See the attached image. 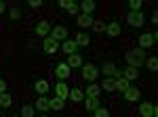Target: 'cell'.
<instances>
[{"instance_id":"4fadbf2b","label":"cell","mask_w":158,"mask_h":117,"mask_svg":"<svg viewBox=\"0 0 158 117\" xmlns=\"http://www.w3.org/2000/svg\"><path fill=\"white\" fill-rule=\"evenodd\" d=\"M38 109V111H42V113H47L51 109V98H47V96H38L36 98V105H34Z\"/></svg>"},{"instance_id":"52a82bcc","label":"cell","mask_w":158,"mask_h":117,"mask_svg":"<svg viewBox=\"0 0 158 117\" xmlns=\"http://www.w3.org/2000/svg\"><path fill=\"white\" fill-rule=\"evenodd\" d=\"M139 113L143 117H156L158 109H156V105H152V103H143V105L139 107Z\"/></svg>"},{"instance_id":"7c38bea8","label":"cell","mask_w":158,"mask_h":117,"mask_svg":"<svg viewBox=\"0 0 158 117\" xmlns=\"http://www.w3.org/2000/svg\"><path fill=\"white\" fill-rule=\"evenodd\" d=\"M106 34H108L110 38H118V36H120V23H118V21L108 23L106 25Z\"/></svg>"},{"instance_id":"f35d334b","label":"cell","mask_w":158,"mask_h":117,"mask_svg":"<svg viewBox=\"0 0 158 117\" xmlns=\"http://www.w3.org/2000/svg\"><path fill=\"white\" fill-rule=\"evenodd\" d=\"M152 23H158V13L154 11V15H152Z\"/></svg>"},{"instance_id":"f546056e","label":"cell","mask_w":158,"mask_h":117,"mask_svg":"<svg viewBox=\"0 0 158 117\" xmlns=\"http://www.w3.org/2000/svg\"><path fill=\"white\" fill-rule=\"evenodd\" d=\"M21 117H34V107L32 105H23L21 107Z\"/></svg>"},{"instance_id":"8fae6325","label":"cell","mask_w":158,"mask_h":117,"mask_svg":"<svg viewBox=\"0 0 158 117\" xmlns=\"http://www.w3.org/2000/svg\"><path fill=\"white\" fill-rule=\"evenodd\" d=\"M70 73H72V69H70L65 63H59V65L55 67V75H57L59 80H65V77H70Z\"/></svg>"},{"instance_id":"4316f807","label":"cell","mask_w":158,"mask_h":117,"mask_svg":"<svg viewBox=\"0 0 158 117\" xmlns=\"http://www.w3.org/2000/svg\"><path fill=\"white\" fill-rule=\"evenodd\" d=\"M11 105H13V98H11V94L2 92V94H0V107L4 109V107H11Z\"/></svg>"},{"instance_id":"9c48e42d","label":"cell","mask_w":158,"mask_h":117,"mask_svg":"<svg viewBox=\"0 0 158 117\" xmlns=\"http://www.w3.org/2000/svg\"><path fill=\"white\" fill-rule=\"evenodd\" d=\"M146 21V17H143V13H129V25H135V27H141Z\"/></svg>"},{"instance_id":"9a60e30c","label":"cell","mask_w":158,"mask_h":117,"mask_svg":"<svg viewBox=\"0 0 158 117\" xmlns=\"http://www.w3.org/2000/svg\"><path fill=\"white\" fill-rule=\"evenodd\" d=\"M49 34H51V23L47 19H42V21L36 25V36H44V38H47Z\"/></svg>"},{"instance_id":"60d3db41","label":"cell","mask_w":158,"mask_h":117,"mask_svg":"<svg viewBox=\"0 0 158 117\" xmlns=\"http://www.w3.org/2000/svg\"><path fill=\"white\" fill-rule=\"evenodd\" d=\"M0 113H2V107H0Z\"/></svg>"},{"instance_id":"8992f818","label":"cell","mask_w":158,"mask_h":117,"mask_svg":"<svg viewBox=\"0 0 158 117\" xmlns=\"http://www.w3.org/2000/svg\"><path fill=\"white\" fill-rule=\"evenodd\" d=\"M49 36L53 40H57V42H65V40H68V29H65L63 25H57V27H53V32H51Z\"/></svg>"},{"instance_id":"e0dca14e","label":"cell","mask_w":158,"mask_h":117,"mask_svg":"<svg viewBox=\"0 0 158 117\" xmlns=\"http://www.w3.org/2000/svg\"><path fill=\"white\" fill-rule=\"evenodd\" d=\"M49 88H51V86H49V82H47V80H38V82L34 84V90H36L40 96H44V94L49 92Z\"/></svg>"},{"instance_id":"44dd1931","label":"cell","mask_w":158,"mask_h":117,"mask_svg":"<svg viewBox=\"0 0 158 117\" xmlns=\"http://www.w3.org/2000/svg\"><path fill=\"white\" fill-rule=\"evenodd\" d=\"M122 77H124V80H129V82H133V80L139 77V71L135 69V67H127V69L122 71Z\"/></svg>"},{"instance_id":"74e56055","label":"cell","mask_w":158,"mask_h":117,"mask_svg":"<svg viewBox=\"0 0 158 117\" xmlns=\"http://www.w3.org/2000/svg\"><path fill=\"white\" fill-rule=\"evenodd\" d=\"M6 11V4H4V2H2V0H0V15H2V13Z\"/></svg>"},{"instance_id":"ba28073f","label":"cell","mask_w":158,"mask_h":117,"mask_svg":"<svg viewBox=\"0 0 158 117\" xmlns=\"http://www.w3.org/2000/svg\"><path fill=\"white\" fill-rule=\"evenodd\" d=\"M124 98L129 100V103H135V100H139V96H141V92H139V88H135V86H129L127 90H124Z\"/></svg>"},{"instance_id":"d6986e66","label":"cell","mask_w":158,"mask_h":117,"mask_svg":"<svg viewBox=\"0 0 158 117\" xmlns=\"http://www.w3.org/2000/svg\"><path fill=\"white\" fill-rule=\"evenodd\" d=\"M72 40L76 42V46H89V44H91V38L86 34H74Z\"/></svg>"},{"instance_id":"f1b7e54d","label":"cell","mask_w":158,"mask_h":117,"mask_svg":"<svg viewBox=\"0 0 158 117\" xmlns=\"http://www.w3.org/2000/svg\"><path fill=\"white\" fill-rule=\"evenodd\" d=\"M146 65H148V69H150V71H158V58L156 57L146 58Z\"/></svg>"},{"instance_id":"7a4b0ae2","label":"cell","mask_w":158,"mask_h":117,"mask_svg":"<svg viewBox=\"0 0 158 117\" xmlns=\"http://www.w3.org/2000/svg\"><path fill=\"white\" fill-rule=\"evenodd\" d=\"M101 73L106 75V77H114V80H118V77H122V71L116 67V63H112V61H108V63H103L101 65Z\"/></svg>"},{"instance_id":"3957f363","label":"cell","mask_w":158,"mask_h":117,"mask_svg":"<svg viewBox=\"0 0 158 117\" xmlns=\"http://www.w3.org/2000/svg\"><path fill=\"white\" fill-rule=\"evenodd\" d=\"M99 75V69L93 65V63H86V65H82V80H86V82H95Z\"/></svg>"},{"instance_id":"ac0fdd59","label":"cell","mask_w":158,"mask_h":117,"mask_svg":"<svg viewBox=\"0 0 158 117\" xmlns=\"http://www.w3.org/2000/svg\"><path fill=\"white\" fill-rule=\"evenodd\" d=\"M78 6H80L82 15H91V13L95 11V2H93V0H82V2H80Z\"/></svg>"},{"instance_id":"d590c367","label":"cell","mask_w":158,"mask_h":117,"mask_svg":"<svg viewBox=\"0 0 158 117\" xmlns=\"http://www.w3.org/2000/svg\"><path fill=\"white\" fill-rule=\"evenodd\" d=\"M27 4H30V6H32V9H38V6H40V4H42V0H30V2H27Z\"/></svg>"},{"instance_id":"e575fe53","label":"cell","mask_w":158,"mask_h":117,"mask_svg":"<svg viewBox=\"0 0 158 117\" xmlns=\"http://www.w3.org/2000/svg\"><path fill=\"white\" fill-rule=\"evenodd\" d=\"M21 17V11L19 9H11V19H19Z\"/></svg>"},{"instance_id":"6da1fadb","label":"cell","mask_w":158,"mask_h":117,"mask_svg":"<svg viewBox=\"0 0 158 117\" xmlns=\"http://www.w3.org/2000/svg\"><path fill=\"white\" fill-rule=\"evenodd\" d=\"M124 58H127V63H129V67H141L143 63H146V52L141 50V48H133V50H127L124 52Z\"/></svg>"},{"instance_id":"d4e9b609","label":"cell","mask_w":158,"mask_h":117,"mask_svg":"<svg viewBox=\"0 0 158 117\" xmlns=\"http://www.w3.org/2000/svg\"><path fill=\"white\" fill-rule=\"evenodd\" d=\"M63 107H65V100H61L59 96H53L51 98V109L53 111H63Z\"/></svg>"},{"instance_id":"30bf717a","label":"cell","mask_w":158,"mask_h":117,"mask_svg":"<svg viewBox=\"0 0 158 117\" xmlns=\"http://www.w3.org/2000/svg\"><path fill=\"white\" fill-rule=\"evenodd\" d=\"M55 96H59L61 100H68L70 90H68V84H65V82H59L57 86H55Z\"/></svg>"},{"instance_id":"5bb4252c","label":"cell","mask_w":158,"mask_h":117,"mask_svg":"<svg viewBox=\"0 0 158 117\" xmlns=\"http://www.w3.org/2000/svg\"><path fill=\"white\" fill-rule=\"evenodd\" d=\"M65 65H68L70 69H74V67H82L85 63H82V57H80L78 52H74V55H70V57H68V63H65Z\"/></svg>"},{"instance_id":"ab89813d","label":"cell","mask_w":158,"mask_h":117,"mask_svg":"<svg viewBox=\"0 0 158 117\" xmlns=\"http://www.w3.org/2000/svg\"><path fill=\"white\" fill-rule=\"evenodd\" d=\"M40 117H49V115H40Z\"/></svg>"},{"instance_id":"603a6c76","label":"cell","mask_w":158,"mask_h":117,"mask_svg":"<svg viewBox=\"0 0 158 117\" xmlns=\"http://www.w3.org/2000/svg\"><path fill=\"white\" fill-rule=\"evenodd\" d=\"M101 90H106V92H114V90H116V80H114V77H106V80L101 82Z\"/></svg>"},{"instance_id":"d6a6232c","label":"cell","mask_w":158,"mask_h":117,"mask_svg":"<svg viewBox=\"0 0 158 117\" xmlns=\"http://www.w3.org/2000/svg\"><path fill=\"white\" fill-rule=\"evenodd\" d=\"M91 27H93V29H95V32H106V23H103V21H101V19H95V21H93V25H91Z\"/></svg>"},{"instance_id":"277c9868","label":"cell","mask_w":158,"mask_h":117,"mask_svg":"<svg viewBox=\"0 0 158 117\" xmlns=\"http://www.w3.org/2000/svg\"><path fill=\"white\" fill-rule=\"evenodd\" d=\"M42 48H44V52H47V55H55V52L59 50V42H57V40H53L51 36H47V38L42 40Z\"/></svg>"},{"instance_id":"2e32d148","label":"cell","mask_w":158,"mask_h":117,"mask_svg":"<svg viewBox=\"0 0 158 117\" xmlns=\"http://www.w3.org/2000/svg\"><path fill=\"white\" fill-rule=\"evenodd\" d=\"M93 21H95V19H93L91 15H82V13L76 17V23L80 25V27H91V25H93Z\"/></svg>"},{"instance_id":"7402d4cb","label":"cell","mask_w":158,"mask_h":117,"mask_svg":"<svg viewBox=\"0 0 158 117\" xmlns=\"http://www.w3.org/2000/svg\"><path fill=\"white\" fill-rule=\"evenodd\" d=\"M61 50H63L68 57H70V55H74V52H76V42H74V40H65V42L61 44Z\"/></svg>"},{"instance_id":"83f0119b","label":"cell","mask_w":158,"mask_h":117,"mask_svg":"<svg viewBox=\"0 0 158 117\" xmlns=\"http://www.w3.org/2000/svg\"><path fill=\"white\" fill-rule=\"evenodd\" d=\"M68 98L74 100V103H80V100H82V90H78V88L70 90V96H68Z\"/></svg>"},{"instance_id":"484cf974","label":"cell","mask_w":158,"mask_h":117,"mask_svg":"<svg viewBox=\"0 0 158 117\" xmlns=\"http://www.w3.org/2000/svg\"><path fill=\"white\" fill-rule=\"evenodd\" d=\"M129 86H131V82L124 80V77H118V80H116V90H118V92H124Z\"/></svg>"},{"instance_id":"b9f144b4","label":"cell","mask_w":158,"mask_h":117,"mask_svg":"<svg viewBox=\"0 0 158 117\" xmlns=\"http://www.w3.org/2000/svg\"><path fill=\"white\" fill-rule=\"evenodd\" d=\"M11 117H17V115H11Z\"/></svg>"},{"instance_id":"4dcf8cb0","label":"cell","mask_w":158,"mask_h":117,"mask_svg":"<svg viewBox=\"0 0 158 117\" xmlns=\"http://www.w3.org/2000/svg\"><path fill=\"white\" fill-rule=\"evenodd\" d=\"M141 4H143L141 0H131V2H129V9H131V13H139V11H141Z\"/></svg>"},{"instance_id":"cb8c5ba5","label":"cell","mask_w":158,"mask_h":117,"mask_svg":"<svg viewBox=\"0 0 158 117\" xmlns=\"http://www.w3.org/2000/svg\"><path fill=\"white\" fill-rule=\"evenodd\" d=\"M97 107H101L99 98H91V96H86V98H85V109H86V111H95Z\"/></svg>"},{"instance_id":"8d00e7d4","label":"cell","mask_w":158,"mask_h":117,"mask_svg":"<svg viewBox=\"0 0 158 117\" xmlns=\"http://www.w3.org/2000/svg\"><path fill=\"white\" fill-rule=\"evenodd\" d=\"M2 92H6V82L0 77V94H2Z\"/></svg>"},{"instance_id":"5b68a950","label":"cell","mask_w":158,"mask_h":117,"mask_svg":"<svg viewBox=\"0 0 158 117\" xmlns=\"http://www.w3.org/2000/svg\"><path fill=\"white\" fill-rule=\"evenodd\" d=\"M156 44V34H141L139 36V48H152Z\"/></svg>"},{"instance_id":"ffe728a7","label":"cell","mask_w":158,"mask_h":117,"mask_svg":"<svg viewBox=\"0 0 158 117\" xmlns=\"http://www.w3.org/2000/svg\"><path fill=\"white\" fill-rule=\"evenodd\" d=\"M99 94H101V86H97V84H89L86 86V96H91V98H99Z\"/></svg>"},{"instance_id":"836d02e7","label":"cell","mask_w":158,"mask_h":117,"mask_svg":"<svg viewBox=\"0 0 158 117\" xmlns=\"http://www.w3.org/2000/svg\"><path fill=\"white\" fill-rule=\"evenodd\" d=\"M93 113H95V117H110V111L106 109V107H97Z\"/></svg>"},{"instance_id":"1f68e13d","label":"cell","mask_w":158,"mask_h":117,"mask_svg":"<svg viewBox=\"0 0 158 117\" xmlns=\"http://www.w3.org/2000/svg\"><path fill=\"white\" fill-rule=\"evenodd\" d=\"M65 11H68V13H72V15H76V13L80 11V6H78L76 2H72V0H68V6H65Z\"/></svg>"}]
</instances>
